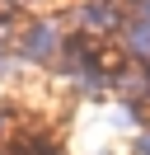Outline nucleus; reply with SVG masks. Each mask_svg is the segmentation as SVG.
<instances>
[{"mask_svg":"<svg viewBox=\"0 0 150 155\" xmlns=\"http://www.w3.org/2000/svg\"><path fill=\"white\" fill-rule=\"evenodd\" d=\"M141 155H150V136H141Z\"/></svg>","mask_w":150,"mask_h":155,"instance_id":"f257e3e1","label":"nucleus"},{"mask_svg":"<svg viewBox=\"0 0 150 155\" xmlns=\"http://www.w3.org/2000/svg\"><path fill=\"white\" fill-rule=\"evenodd\" d=\"M5 122H9V117H5V108H0V132H5Z\"/></svg>","mask_w":150,"mask_h":155,"instance_id":"f03ea898","label":"nucleus"}]
</instances>
